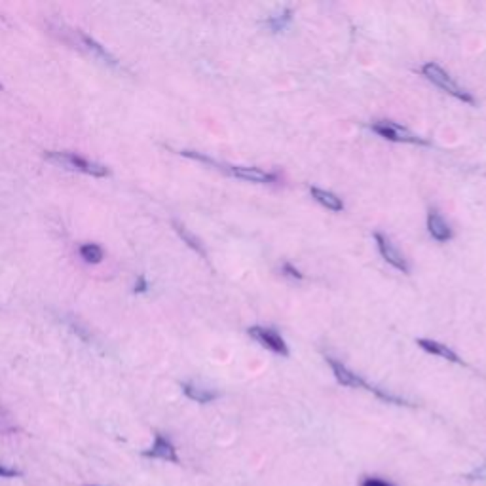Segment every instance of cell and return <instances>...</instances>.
<instances>
[{
  "instance_id": "cell-1",
  "label": "cell",
  "mask_w": 486,
  "mask_h": 486,
  "mask_svg": "<svg viewBox=\"0 0 486 486\" xmlns=\"http://www.w3.org/2000/svg\"><path fill=\"white\" fill-rule=\"evenodd\" d=\"M46 160L56 164L59 167H65V169H70V171H80V173L91 175V177H107L109 175V169L103 166V164H97V162H91L88 158H82V156H77L72 152H46Z\"/></svg>"
},
{
  "instance_id": "cell-2",
  "label": "cell",
  "mask_w": 486,
  "mask_h": 486,
  "mask_svg": "<svg viewBox=\"0 0 486 486\" xmlns=\"http://www.w3.org/2000/svg\"><path fill=\"white\" fill-rule=\"evenodd\" d=\"M185 156H188V158H194V160H200V162H205V164H213V166H217L219 169H224L226 173L232 175V177H236V179H242V181H247V182H257V185H266V182H276L279 179L278 173H272V171H264V169H258V167H245V166H219V164H215V162L211 160V158H205V156H202V154H196V152H188V150H185Z\"/></svg>"
},
{
  "instance_id": "cell-3",
  "label": "cell",
  "mask_w": 486,
  "mask_h": 486,
  "mask_svg": "<svg viewBox=\"0 0 486 486\" xmlns=\"http://www.w3.org/2000/svg\"><path fill=\"white\" fill-rule=\"evenodd\" d=\"M422 75H424L430 82H433L437 88H441L443 91H446L448 95L456 97L458 101H464L467 104H475V97H473L469 91H466L464 88H460L458 84L454 82L445 70L439 67L437 63H425L422 67Z\"/></svg>"
},
{
  "instance_id": "cell-4",
  "label": "cell",
  "mask_w": 486,
  "mask_h": 486,
  "mask_svg": "<svg viewBox=\"0 0 486 486\" xmlns=\"http://www.w3.org/2000/svg\"><path fill=\"white\" fill-rule=\"evenodd\" d=\"M370 130L375 133H378L380 137L388 141H393V143H412V145H430L428 141L418 137L416 133H412L410 130L403 127V125L395 124V122H388V120H382V122H375L370 125Z\"/></svg>"
},
{
  "instance_id": "cell-5",
  "label": "cell",
  "mask_w": 486,
  "mask_h": 486,
  "mask_svg": "<svg viewBox=\"0 0 486 486\" xmlns=\"http://www.w3.org/2000/svg\"><path fill=\"white\" fill-rule=\"evenodd\" d=\"M375 242L378 251H380V255H382V258L389 264V266H393L395 270L403 272V274H409L410 268H409V264H407V258H405L403 253H401V251L397 249L395 245L391 243L389 237L384 236L382 232H375Z\"/></svg>"
},
{
  "instance_id": "cell-6",
  "label": "cell",
  "mask_w": 486,
  "mask_h": 486,
  "mask_svg": "<svg viewBox=\"0 0 486 486\" xmlns=\"http://www.w3.org/2000/svg\"><path fill=\"white\" fill-rule=\"evenodd\" d=\"M249 336L251 338H255L257 342H260L264 347H268L270 352H274V354H279V355H289V346H287V342L281 338V334L276 333L274 329H268V327H249Z\"/></svg>"
},
{
  "instance_id": "cell-7",
  "label": "cell",
  "mask_w": 486,
  "mask_h": 486,
  "mask_svg": "<svg viewBox=\"0 0 486 486\" xmlns=\"http://www.w3.org/2000/svg\"><path fill=\"white\" fill-rule=\"evenodd\" d=\"M327 363H329V367H331V370H333L336 382L342 384V386H346V388H365L367 391L373 393L375 386H370V384L363 380L361 376H357L355 373H352L344 363L336 361V359H333V357H327Z\"/></svg>"
},
{
  "instance_id": "cell-8",
  "label": "cell",
  "mask_w": 486,
  "mask_h": 486,
  "mask_svg": "<svg viewBox=\"0 0 486 486\" xmlns=\"http://www.w3.org/2000/svg\"><path fill=\"white\" fill-rule=\"evenodd\" d=\"M145 458L152 460H164V462H169V464H179V454H177V448L167 437H164L162 433H156L154 435V443L148 450L143 452Z\"/></svg>"
},
{
  "instance_id": "cell-9",
  "label": "cell",
  "mask_w": 486,
  "mask_h": 486,
  "mask_svg": "<svg viewBox=\"0 0 486 486\" xmlns=\"http://www.w3.org/2000/svg\"><path fill=\"white\" fill-rule=\"evenodd\" d=\"M416 344L424 350L425 354L437 355V357H443V359H446V361L456 363V365H462V367L466 365V363L460 359V355L456 354L454 350H450V347L445 346V344H441V342L430 340V338H418Z\"/></svg>"
},
{
  "instance_id": "cell-10",
  "label": "cell",
  "mask_w": 486,
  "mask_h": 486,
  "mask_svg": "<svg viewBox=\"0 0 486 486\" xmlns=\"http://www.w3.org/2000/svg\"><path fill=\"white\" fill-rule=\"evenodd\" d=\"M428 230H430L431 237L437 240V242H448L452 237L450 226H448V223H446L443 217L439 215L437 211H430V215H428Z\"/></svg>"
},
{
  "instance_id": "cell-11",
  "label": "cell",
  "mask_w": 486,
  "mask_h": 486,
  "mask_svg": "<svg viewBox=\"0 0 486 486\" xmlns=\"http://www.w3.org/2000/svg\"><path fill=\"white\" fill-rule=\"evenodd\" d=\"M310 194H312V198L315 200V202L321 203V205L329 209V211H334V213H340V211H344V202H342V198H338V196L333 194V192H329V190H323V188H318V187H310Z\"/></svg>"
},
{
  "instance_id": "cell-12",
  "label": "cell",
  "mask_w": 486,
  "mask_h": 486,
  "mask_svg": "<svg viewBox=\"0 0 486 486\" xmlns=\"http://www.w3.org/2000/svg\"><path fill=\"white\" fill-rule=\"evenodd\" d=\"M181 388H182V393H185L188 399H192V401H196V403H200V405L211 403V401H215L217 397H219V393H217V391H211V389H203L192 382H182Z\"/></svg>"
},
{
  "instance_id": "cell-13",
  "label": "cell",
  "mask_w": 486,
  "mask_h": 486,
  "mask_svg": "<svg viewBox=\"0 0 486 486\" xmlns=\"http://www.w3.org/2000/svg\"><path fill=\"white\" fill-rule=\"evenodd\" d=\"M80 38H82L84 46L90 49V52H93V54H95V56H97L99 59H101V61L107 63V65H111V67H118V63H116V59H114V57H112L111 54H109V52H107V49H104L103 46H101V44H97V42L93 40L91 36L82 35V33H80Z\"/></svg>"
},
{
  "instance_id": "cell-14",
  "label": "cell",
  "mask_w": 486,
  "mask_h": 486,
  "mask_svg": "<svg viewBox=\"0 0 486 486\" xmlns=\"http://www.w3.org/2000/svg\"><path fill=\"white\" fill-rule=\"evenodd\" d=\"M78 251H80V257L90 264H99L104 257L103 247L97 245V243H84Z\"/></svg>"
},
{
  "instance_id": "cell-15",
  "label": "cell",
  "mask_w": 486,
  "mask_h": 486,
  "mask_svg": "<svg viewBox=\"0 0 486 486\" xmlns=\"http://www.w3.org/2000/svg\"><path fill=\"white\" fill-rule=\"evenodd\" d=\"M291 19H292V10L291 8H285L281 14H276V15H272V17H268V19H266V25H268L274 33H281V31H285L287 25L291 23Z\"/></svg>"
},
{
  "instance_id": "cell-16",
  "label": "cell",
  "mask_w": 486,
  "mask_h": 486,
  "mask_svg": "<svg viewBox=\"0 0 486 486\" xmlns=\"http://www.w3.org/2000/svg\"><path fill=\"white\" fill-rule=\"evenodd\" d=\"M173 226H175V230H177V234L182 237V242L187 243L188 247L190 249H194L198 255H202V257H205V251H203V247H202V243H200V240L196 236H192L190 232H188L182 224H179V223H173Z\"/></svg>"
},
{
  "instance_id": "cell-17",
  "label": "cell",
  "mask_w": 486,
  "mask_h": 486,
  "mask_svg": "<svg viewBox=\"0 0 486 486\" xmlns=\"http://www.w3.org/2000/svg\"><path fill=\"white\" fill-rule=\"evenodd\" d=\"M281 272H283L287 278H292V279H302L304 276L300 274L299 268H295L291 262H283V266H281Z\"/></svg>"
},
{
  "instance_id": "cell-18",
  "label": "cell",
  "mask_w": 486,
  "mask_h": 486,
  "mask_svg": "<svg viewBox=\"0 0 486 486\" xmlns=\"http://www.w3.org/2000/svg\"><path fill=\"white\" fill-rule=\"evenodd\" d=\"M23 473L19 469H14V467H6L0 464V479H15V477H21Z\"/></svg>"
},
{
  "instance_id": "cell-19",
  "label": "cell",
  "mask_w": 486,
  "mask_h": 486,
  "mask_svg": "<svg viewBox=\"0 0 486 486\" xmlns=\"http://www.w3.org/2000/svg\"><path fill=\"white\" fill-rule=\"evenodd\" d=\"M467 479L469 480H486V466L477 467L475 471H471L469 475H467Z\"/></svg>"
},
{
  "instance_id": "cell-20",
  "label": "cell",
  "mask_w": 486,
  "mask_h": 486,
  "mask_svg": "<svg viewBox=\"0 0 486 486\" xmlns=\"http://www.w3.org/2000/svg\"><path fill=\"white\" fill-rule=\"evenodd\" d=\"M133 291L135 292L148 291V281H146L145 276H139V278H137V281H135V287H133Z\"/></svg>"
},
{
  "instance_id": "cell-21",
  "label": "cell",
  "mask_w": 486,
  "mask_h": 486,
  "mask_svg": "<svg viewBox=\"0 0 486 486\" xmlns=\"http://www.w3.org/2000/svg\"><path fill=\"white\" fill-rule=\"evenodd\" d=\"M361 486H393V485H389V483H386V480H382V479H375V477H368V479L363 480Z\"/></svg>"
},
{
  "instance_id": "cell-22",
  "label": "cell",
  "mask_w": 486,
  "mask_h": 486,
  "mask_svg": "<svg viewBox=\"0 0 486 486\" xmlns=\"http://www.w3.org/2000/svg\"><path fill=\"white\" fill-rule=\"evenodd\" d=\"M88 486H97V485H88Z\"/></svg>"
}]
</instances>
